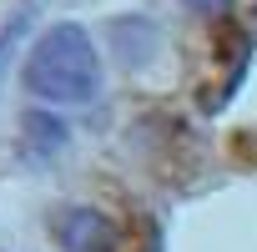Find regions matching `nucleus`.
Instances as JSON below:
<instances>
[{"label": "nucleus", "mask_w": 257, "mask_h": 252, "mask_svg": "<svg viewBox=\"0 0 257 252\" xmlns=\"http://www.w3.org/2000/svg\"><path fill=\"white\" fill-rule=\"evenodd\" d=\"M26 91L46 106H86L101 91V56L86 26L56 21L26 51Z\"/></svg>", "instance_id": "nucleus-1"}, {"label": "nucleus", "mask_w": 257, "mask_h": 252, "mask_svg": "<svg viewBox=\"0 0 257 252\" xmlns=\"http://www.w3.org/2000/svg\"><path fill=\"white\" fill-rule=\"evenodd\" d=\"M56 242L61 252H116V227L96 207H71L56 222Z\"/></svg>", "instance_id": "nucleus-2"}, {"label": "nucleus", "mask_w": 257, "mask_h": 252, "mask_svg": "<svg viewBox=\"0 0 257 252\" xmlns=\"http://www.w3.org/2000/svg\"><path fill=\"white\" fill-rule=\"evenodd\" d=\"M26 26H31V16L21 11V16H11V21H6V31H0V81H6V71H11V56H16V46H21Z\"/></svg>", "instance_id": "nucleus-3"}, {"label": "nucleus", "mask_w": 257, "mask_h": 252, "mask_svg": "<svg viewBox=\"0 0 257 252\" xmlns=\"http://www.w3.org/2000/svg\"><path fill=\"white\" fill-rule=\"evenodd\" d=\"M26 132H36V147H41V152H51V147L66 142V126L51 121V116H26Z\"/></svg>", "instance_id": "nucleus-4"}, {"label": "nucleus", "mask_w": 257, "mask_h": 252, "mask_svg": "<svg viewBox=\"0 0 257 252\" xmlns=\"http://www.w3.org/2000/svg\"><path fill=\"white\" fill-rule=\"evenodd\" d=\"M187 11H197V16H227L232 11V0H182Z\"/></svg>", "instance_id": "nucleus-5"}]
</instances>
